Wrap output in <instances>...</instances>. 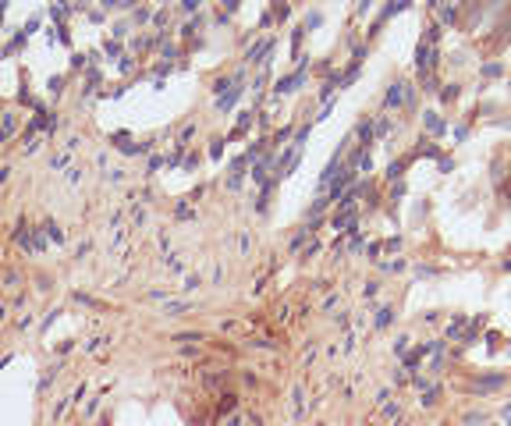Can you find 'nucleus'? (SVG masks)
Returning a JSON list of instances; mask_svg holds the SVG:
<instances>
[{
    "label": "nucleus",
    "mask_w": 511,
    "mask_h": 426,
    "mask_svg": "<svg viewBox=\"0 0 511 426\" xmlns=\"http://www.w3.org/2000/svg\"><path fill=\"white\" fill-rule=\"evenodd\" d=\"M412 85L409 82H398V85H390V93H387V106H412Z\"/></svg>",
    "instance_id": "f257e3e1"
},
{
    "label": "nucleus",
    "mask_w": 511,
    "mask_h": 426,
    "mask_svg": "<svg viewBox=\"0 0 511 426\" xmlns=\"http://www.w3.org/2000/svg\"><path fill=\"white\" fill-rule=\"evenodd\" d=\"M405 7H409V0H387V7L380 11V18H377V25H373V28H369V36H373V32H377V28H380V25H387V22H390V18H394V14H398V11H405Z\"/></svg>",
    "instance_id": "f03ea898"
},
{
    "label": "nucleus",
    "mask_w": 511,
    "mask_h": 426,
    "mask_svg": "<svg viewBox=\"0 0 511 426\" xmlns=\"http://www.w3.org/2000/svg\"><path fill=\"white\" fill-rule=\"evenodd\" d=\"M426 132L430 135H444V121H440V114H433V110H426Z\"/></svg>",
    "instance_id": "7ed1b4c3"
},
{
    "label": "nucleus",
    "mask_w": 511,
    "mask_h": 426,
    "mask_svg": "<svg viewBox=\"0 0 511 426\" xmlns=\"http://www.w3.org/2000/svg\"><path fill=\"white\" fill-rule=\"evenodd\" d=\"M437 394H440L437 384H426V391H423V405H437Z\"/></svg>",
    "instance_id": "20e7f679"
},
{
    "label": "nucleus",
    "mask_w": 511,
    "mask_h": 426,
    "mask_svg": "<svg viewBox=\"0 0 511 426\" xmlns=\"http://www.w3.org/2000/svg\"><path fill=\"white\" fill-rule=\"evenodd\" d=\"M405 167H409V160H398V163H390V171H387V178H390V181H398V178L405 174Z\"/></svg>",
    "instance_id": "39448f33"
},
{
    "label": "nucleus",
    "mask_w": 511,
    "mask_h": 426,
    "mask_svg": "<svg viewBox=\"0 0 511 426\" xmlns=\"http://www.w3.org/2000/svg\"><path fill=\"white\" fill-rule=\"evenodd\" d=\"M501 384H504V376H490V380H479V391H493Z\"/></svg>",
    "instance_id": "423d86ee"
},
{
    "label": "nucleus",
    "mask_w": 511,
    "mask_h": 426,
    "mask_svg": "<svg viewBox=\"0 0 511 426\" xmlns=\"http://www.w3.org/2000/svg\"><path fill=\"white\" fill-rule=\"evenodd\" d=\"M437 39H440V25H430V28H426V39H423V43H430V47H437Z\"/></svg>",
    "instance_id": "0eeeda50"
},
{
    "label": "nucleus",
    "mask_w": 511,
    "mask_h": 426,
    "mask_svg": "<svg viewBox=\"0 0 511 426\" xmlns=\"http://www.w3.org/2000/svg\"><path fill=\"white\" fill-rule=\"evenodd\" d=\"M440 18H444V22H455V18H458L455 4H444V7H440Z\"/></svg>",
    "instance_id": "6e6552de"
},
{
    "label": "nucleus",
    "mask_w": 511,
    "mask_h": 426,
    "mask_svg": "<svg viewBox=\"0 0 511 426\" xmlns=\"http://www.w3.org/2000/svg\"><path fill=\"white\" fill-rule=\"evenodd\" d=\"M461 330H465V320L458 316V320H455V323H451V327H447V334H451V338H458V334H461Z\"/></svg>",
    "instance_id": "1a4fd4ad"
},
{
    "label": "nucleus",
    "mask_w": 511,
    "mask_h": 426,
    "mask_svg": "<svg viewBox=\"0 0 511 426\" xmlns=\"http://www.w3.org/2000/svg\"><path fill=\"white\" fill-rule=\"evenodd\" d=\"M444 103H451V100H458V85H444Z\"/></svg>",
    "instance_id": "9d476101"
},
{
    "label": "nucleus",
    "mask_w": 511,
    "mask_h": 426,
    "mask_svg": "<svg viewBox=\"0 0 511 426\" xmlns=\"http://www.w3.org/2000/svg\"><path fill=\"white\" fill-rule=\"evenodd\" d=\"M483 75H486V79H497V75H501V64H486Z\"/></svg>",
    "instance_id": "9b49d317"
},
{
    "label": "nucleus",
    "mask_w": 511,
    "mask_h": 426,
    "mask_svg": "<svg viewBox=\"0 0 511 426\" xmlns=\"http://www.w3.org/2000/svg\"><path fill=\"white\" fill-rule=\"evenodd\" d=\"M390 323V309H380V316H377V327H387Z\"/></svg>",
    "instance_id": "f8f14e48"
},
{
    "label": "nucleus",
    "mask_w": 511,
    "mask_h": 426,
    "mask_svg": "<svg viewBox=\"0 0 511 426\" xmlns=\"http://www.w3.org/2000/svg\"><path fill=\"white\" fill-rule=\"evenodd\" d=\"M369 7H373V0H362V4H358V14H366Z\"/></svg>",
    "instance_id": "ddd939ff"
},
{
    "label": "nucleus",
    "mask_w": 511,
    "mask_h": 426,
    "mask_svg": "<svg viewBox=\"0 0 511 426\" xmlns=\"http://www.w3.org/2000/svg\"><path fill=\"white\" fill-rule=\"evenodd\" d=\"M199 7V0H185V11H195Z\"/></svg>",
    "instance_id": "4468645a"
}]
</instances>
